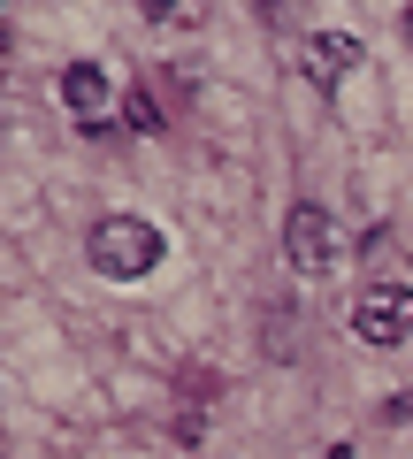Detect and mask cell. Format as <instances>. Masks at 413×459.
<instances>
[{"label": "cell", "mask_w": 413, "mask_h": 459, "mask_svg": "<svg viewBox=\"0 0 413 459\" xmlns=\"http://www.w3.org/2000/svg\"><path fill=\"white\" fill-rule=\"evenodd\" d=\"M84 253H92L99 276H116V283H138L153 261H161V230L146 222V214H99L92 238H84Z\"/></svg>", "instance_id": "cell-1"}, {"label": "cell", "mask_w": 413, "mask_h": 459, "mask_svg": "<svg viewBox=\"0 0 413 459\" xmlns=\"http://www.w3.org/2000/svg\"><path fill=\"white\" fill-rule=\"evenodd\" d=\"M352 337H367V344H406V337H413V291H406V283H367L360 307H352Z\"/></svg>", "instance_id": "cell-2"}, {"label": "cell", "mask_w": 413, "mask_h": 459, "mask_svg": "<svg viewBox=\"0 0 413 459\" xmlns=\"http://www.w3.org/2000/svg\"><path fill=\"white\" fill-rule=\"evenodd\" d=\"M330 246H337L330 214H322L314 199H298V207L283 214V253H291V268L298 276H322V268H330Z\"/></svg>", "instance_id": "cell-3"}, {"label": "cell", "mask_w": 413, "mask_h": 459, "mask_svg": "<svg viewBox=\"0 0 413 459\" xmlns=\"http://www.w3.org/2000/svg\"><path fill=\"white\" fill-rule=\"evenodd\" d=\"M352 69H360V39L352 31H314L306 39V77H314L322 92H330L337 77H352Z\"/></svg>", "instance_id": "cell-4"}, {"label": "cell", "mask_w": 413, "mask_h": 459, "mask_svg": "<svg viewBox=\"0 0 413 459\" xmlns=\"http://www.w3.org/2000/svg\"><path fill=\"white\" fill-rule=\"evenodd\" d=\"M62 108L84 115V123H99V115H108V69L99 62H69L62 69Z\"/></svg>", "instance_id": "cell-5"}, {"label": "cell", "mask_w": 413, "mask_h": 459, "mask_svg": "<svg viewBox=\"0 0 413 459\" xmlns=\"http://www.w3.org/2000/svg\"><path fill=\"white\" fill-rule=\"evenodd\" d=\"M123 108H131V123H138V131H161V108H153L146 92H131V100H123Z\"/></svg>", "instance_id": "cell-6"}, {"label": "cell", "mask_w": 413, "mask_h": 459, "mask_svg": "<svg viewBox=\"0 0 413 459\" xmlns=\"http://www.w3.org/2000/svg\"><path fill=\"white\" fill-rule=\"evenodd\" d=\"M391 413H398V421H413V391H406V398H398V406H391Z\"/></svg>", "instance_id": "cell-7"}, {"label": "cell", "mask_w": 413, "mask_h": 459, "mask_svg": "<svg viewBox=\"0 0 413 459\" xmlns=\"http://www.w3.org/2000/svg\"><path fill=\"white\" fill-rule=\"evenodd\" d=\"M406 23H413V16H406Z\"/></svg>", "instance_id": "cell-8"}]
</instances>
